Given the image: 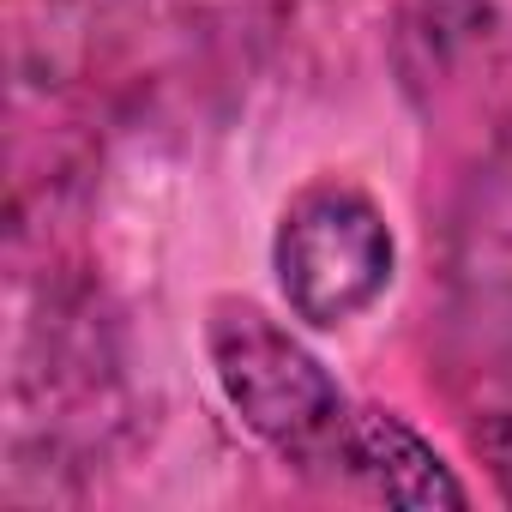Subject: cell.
Wrapping results in <instances>:
<instances>
[{"mask_svg":"<svg viewBox=\"0 0 512 512\" xmlns=\"http://www.w3.org/2000/svg\"><path fill=\"white\" fill-rule=\"evenodd\" d=\"M205 350L235 416L302 470H350L356 410L326 362L253 302H217Z\"/></svg>","mask_w":512,"mask_h":512,"instance_id":"1","label":"cell"},{"mask_svg":"<svg viewBox=\"0 0 512 512\" xmlns=\"http://www.w3.org/2000/svg\"><path fill=\"white\" fill-rule=\"evenodd\" d=\"M392 260L398 247L386 211L344 181L296 193L272 241V266L290 314L320 332H338L356 314H368L392 284Z\"/></svg>","mask_w":512,"mask_h":512,"instance_id":"2","label":"cell"},{"mask_svg":"<svg viewBox=\"0 0 512 512\" xmlns=\"http://www.w3.org/2000/svg\"><path fill=\"white\" fill-rule=\"evenodd\" d=\"M350 476H362L392 506H464L470 500L464 482L440 464V452L386 410H356Z\"/></svg>","mask_w":512,"mask_h":512,"instance_id":"3","label":"cell"},{"mask_svg":"<svg viewBox=\"0 0 512 512\" xmlns=\"http://www.w3.org/2000/svg\"><path fill=\"white\" fill-rule=\"evenodd\" d=\"M476 446H482V458L494 464L500 494L512 500V416H488V422H482V434H476Z\"/></svg>","mask_w":512,"mask_h":512,"instance_id":"4","label":"cell"}]
</instances>
